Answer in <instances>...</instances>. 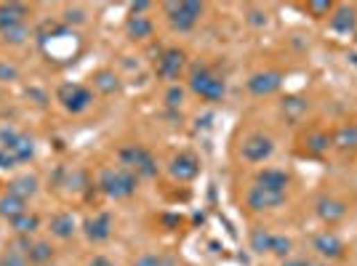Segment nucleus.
I'll return each mask as SVG.
<instances>
[{"label": "nucleus", "instance_id": "9b49d317", "mask_svg": "<svg viewBox=\"0 0 357 266\" xmlns=\"http://www.w3.org/2000/svg\"><path fill=\"white\" fill-rule=\"evenodd\" d=\"M280 85H283V75L280 72H256L248 80V91L254 96H272Z\"/></svg>", "mask_w": 357, "mask_h": 266}, {"label": "nucleus", "instance_id": "20e7f679", "mask_svg": "<svg viewBox=\"0 0 357 266\" xmlns=\"http://www.w3.org/2000/svg\"><path fill=\"white\" fill-rule=\"evenodd\" d=\"M189 88H192V94L195 96H200L203 101H221L224 96V91H227V85L221 80L216 72H211L208 66H198L192 75H189Z\"/></svg>", "mask_w": 357, "mask_h": 266}, {"label": "nucleus", "instance_id": "a211bd4d", "mask_svg": "<svg viewBox=\"0 0 357 266\" xmlns=\"http://www.w3.org/2000/svg\"><path fill=\"white\" fill-rule=\"evenodd\" d=\"M8 192L21 200L35 197V195H37V179L30 176V173H27V176H19V179H14V181L8 184Z\"/></svg>", "mask_w": 357, "mask_h": 266}, {"label": "nucleus", "instance_id": "ea45409f", "mask_svg": "<svg viewBox=\"0 0 357 266\" xmlns=\"http://www.w3.org/2000/svg\"><path fill=\"white\" fill-rule=\"evenodd\" d=\"M312 266H317V264H312Z\"/></svg>", "mask_w": 357, "mask_h": 266}, {"label": "nucleus", "instance_id": "393cba45", "mask_svg": "<svg viewBox=\"0 0 357 266\" xmlns=\"http://www.w3.org/2000/svg\"><path fill=\"white\" fill-rule=\"evenodd\" d=\"M272 232H267V229H254V234H251V248L256 250V253H270V248H272Z\"/></svg>", "mask_w": 357, "mask_h": 266}, {"label": "nucleus", "instance_id": "4c0bfd02", "mask_svg": "<svg viewBox=\"0 0 357 266\" xmlns=\"http://www.w3.org/2000/svg\"><path fill=\"white\" fill-rule=\"evenodd\" d=\"M286 266H312V264L304 261V258H299V261H286Z\"/></svg>", "mask_w": 357, "mask_h": 266}, {"label": "nucleus", "instance_id": "5701e85b", "mask_svg": "<svg viewBox=\"0 0 357 266\" xmlns=\"http://www.w3.org/2000/svg\"><path fill=\"white\" fill-rule=\"evenodd\" d=\"M11 224V229L17 234H33V232H37V227H40V218L35 216V213H21V216H17L14 221H8Z\"/></svg>", "mask_w": 357, "mask_h": 266}, {"label": "nucleus", "instance_id": "4be33fe9", "mask_svg": "<svg viewBox=\"0 0 357 266\" xmlns=\"http://www.w3.org/2000/svg\"><path fill=\"white\" fill-rule=\"evenodd\" d=\"M125 30H128V35H131L134 40H144V37L153 35V21L147 17H128Z\"/></svg>", "mask_w": 357, "mask_h": 266}, {"label": "nucleus", "instance_id": "ddd939ff", "mask_svg": "<svg viewBox=\"0 0 357 266\" xmlns=\"http://www.w3.org/2000/svg\"><path fill=\"white\" fill-rule=\"evenodd\" d=\"M24 17H27V6L24 3H3L0 6V35L21 27Z\"/></svg>", "mask_w": 357, "mask_h": 266}, {"label": "nucleus", "instance_id": "6e6552de", "mask_svg": "<svg viewBox=\"0 0 357 266\" xmlns=\"http://www.w3.org/2000/svg\"><path fill=\"white\" fill-rule=\"evenodd\" d=\"M184 64H187V56H184V51L179 48H166L160 56H157V62H155V75L160 78V80H179V75L184 72Z\"/></svg>", "mask_w": 357, "mask_h": 266}, {"label": "nucleus", "instance_id": "c756f323", "mask_svg": "<svg viewBox=\"0 0 357 266\" xmlns=\"http://www.w3.org/2000/svg\"><path fill=\"white\" fill-rule=\"evenodd\" d=\"M24 37H27V27L21 24L17 30H8V33H3V40L6 43H11V46H19V43H24Z\"/></svg>", "mask_w": 357, "mask_h": 266}, {"label": "nucleus", "instance_id": "dca6fc26", "mask_svg": "<svg viewBox=\"0 0 357 266\" xmlns=\"http://www.w3.org/2000/svg\"><path fill=\"white\" fill-rule=\"evenodd\" d=\"M21 213H27V200L17 197V195H3L0 197V216L8 218V221H14L17 216H21Z\"/></svg>", "mask_w": 357, "mask_h": 266}, {"label": "nucleus", "instance_id": "f3484780", "mask_svg": "<svg viewBox=\"0 0 357 266\" xmlns=\"http://www.w3.org/2000/svg\"><path fill=\"white\" fill-rule=\"evenodd\" d=\"M355 24H357V14H355V8H349V6H341L339 11L331 17V27L336 30V33H352L355 30Z\"/></svg>", "mask_w": 357, "mask_h": 266}, {"label": "nucleus", "instance_id": "473e14b6", "mask_svg": "<svg viewBox=\"0 0 357 266\" xmlns=\"http://www.w3.org/2000/svg\"><path fill=\"white\" fill-rule=\"evenodd\" d=\"M64 21H67V24H83L85 14L80 8H67V11H64Z\"/></svg>", "mask_w": 357, "mask_h": 266}, {"label": "nucleus", "instance_id": "2eb2a0df", "mask_svg": "<svg viewBox=\"0 0 357 266\" xmlns=\"http://www.w3.org/2000/svg\"><path fill=\"white\" fill-rule=\"evenodd\" d=\"M315 250L325 258H341L344 256V242L333 232H325L315 240Z\"/></svg>", "mask_w": 357, "mask_h": 266}, {"label": "nucleus", "instance_id": "f8f14e48", "mask_svg": "<svg viewBox=\"0 0 357 266\" xmlns=\"http://www.w3.org/2000/svg\"><path fill=\"white\" fill-rule=\"evenodd\" d=\"M83 232L91 242H104V240H110V234H112V216H110V213H96V216L88 218L83 224Z\"/></svg>", "mask_w": 357, "mask_h": 266}, {"label": "nucleus", "instance_id": "39448f33", "mask_svg": "<svg viewBox=\"0 0 357 266\" xmlns=\"http://www.w3.org/2000/svg\"><path fill=\"white\" fill-rule=\"evenodd\" d=\"M0 150H6L17 163H27L35 157V141L27 133L0 131Z\"/></svg>", "mask_w": 357, "mask_h": 266}, {"label": "nucleus", "instance_id": "c9c22d12", "mask_svg": "<svg viewBox=\"0 0 357 266\" xmlns=\"http://www.w3.org/2000/svg\"><path fill=\"white\" fill-rule=\"evenodd\" d=\"M14 166H17V160L6 150H0V168H14Z\"/></svg>", "mask_w": 357, "mask_h": 266}, {"label": "nucleus", "instance_id": "9d476101", "mask_svg": "<svg viewBox=\"0 0 357 266\" xmlns=\"http://www.w3.org/2000/svg\"><path fill=\"white\" fill-rule=\"evenodd\" d=\"M168 170L176 181H192V179L200 173V163H198V157H195V154L182 152V154H176V157L171 160Z\"/></svg>", "mask_w": 357, "mask_h": 266}, {"label": "nucleus", "instance_id": "b1692460", "mask_svg": "<svg viewBox=\"0 0 357 266\" xmlns=\"http://www.w3.org/2000/svg\"><path fill=\"white\" fill-rule=\"evenodd\" d=\"M320 216L328 221V224H333V221H339L341 216H344V205L341 202H336V200H320Z\"/></svg>", "mask_w": 357, "mask_h": 266}, {"label": "nucleus", "instance_id": "6ab92c4d", "mask_svg": "<svg viewBox=\"0 0 357 266\" xmlns=\"http://www.w3.org/2000/svg\"><path fill=\"white\" fill-rule=\"evenodd\" d=\"M75 229H78V224H75L72 213H59V216L51 218V234L59 240H69L75 234Z\"/></svg>", "mask_w": 357, "mask_h": 266}, {"label": "nucleus", "instance_id": "1a4fd4ad", "mask_svg": "<svg viewBox=\"0 0 357 266\" xmlns=\"http://www.w3.org/2000/svg\"><path fill=\"white\" fill-rule=\"evenodd\" d=\"M248 208L251 211H275V208H280L283 202H286V195L283 192H270V189H264V186H251L248 189Z\"/></svg>", "mask_w": 357, "mask_h": 266}, {"label": "nucleus", "instance_id": "a878e982", "mask_svg": "<svg viewBox=\"0 0 357 266\" xmlns=\"http://www.w3.org/2000/svg\"><path fill=\"white\" fill-rule=\"evenodd\" d=\"M304 8H306V14H309V17L323 19L333 11V3H331V0H306Z\"/></svg>", "mask_w": 357, "mask_h": 266}, {"label": "nucleus", "instance_id": "7c9ffc66", "mask_svg": "<svg viewBox=\"0 0 357 266\" xmlns=\"http://www.w3.org/2000/svg\"><path fill=\"white\" fill-rule=\"evenodd\" d=\"M134 266H171V261H168V258H163V256H155V253H150V256H141Z\"/></svg>", "mask_w": 357, "mask_h": 266}, {"label": "nucleus", "instance_id": "c85d7f7f", "mask_svg": "<svg viewBox=\"0 0 357 266\" xmlns=\"http://www.w3.org/2000/svg\"><path fill=\"white\" fill-rule=\"evenodd\" d=\"M270 253H275V256H280V258H286L290 253V240L288 237H280V234H275L272 237V248H270Z\"/></svg>", "mask_w": 357, "mask_h": 266}, {"label": "nucleus", "instance_id": "f03ea898", "mask_svg": "<svg viewBox=\"0 0 357 266\" xmlns=\"http://www.w3.org/2000/svg\"><path fill=\"white\" fill-rule=\"evenodd\" d=\"M163 11H166V17H168L173 30L189 33L200 21V17H203V3H198V0H179V3H166Z\"/></svg>", "mask_w": 357, "mask_h": 266}, {"label": "nucleus", "instance_id": "4468645a", "mask_svg": "<svg viewBox=\"0 0 357 266\" xmlns=\"http://www.w3.org/2000/svg\"><path fill=\"white\" fill-rule=\"evenodd\" d=\"M288 184H290L288 173L280 170V168H264V170L256 176V186H264V189H270V192H283V195H286Z\"/></svg>", "mask_w": 357, "mask_h": 266}, {"label": "nucleus", "instance_id": "58836bf2", "mask_svg": "<svg viewBox=\"0 0 357 266\" xmlns=\"http://www.w3.org/2000/svg\"><path fill=\"white\" fill-rule=\"evenodd\" d=\"M259 17H261V14H256V11H254V14H251V21H254V24H261L264 19H259Z\"/></svg>", "mask_w": 357, "mask_h": 266}, {"label": "nucleus", "instance_id": "aec40b11", "mask_svg": "<svg viewBox=\"0 0 357 266\" xmlns=\"http://www.w3.org/2000/svg\"><path fill=\"white\" fill-rule=\"evenodd\" d=\"M94 85H96V91H99V94L112 96V94H118L120 78L115 75V72H110V69H102V72H96V75H94Z\"/></svg>", "mask_w": 357, "mask_h": 266}, {"label": "nucleus", "instance_id": "412c9836", "mask_svg": "<svg viewBox=\"0 0 357 266\" xmlns=\"http://www.w3.org/2000/svg\"><path fill=\"white\" fill-rule=\"evenodd\" d=\"M53 258V248L51 242H35L27 248V261L35 266H46Z\"/></svg>", "mask_w": 357, "mask_h": 266}, {"label": "nucleus", "instance_id": "423d86ee", "mask_svg": "<svg viewBox=\"0 0 357 266\" xmlns=\"http://www.w3.org/2000/svg\"><path fill=\"white\" fill-rule=\"evenodd\" d=\"M56 96L62 101V107H64L67 112H72V115H80V112H85V109L94 104V94L80 83H64L59 88Z\"/></svg>", "mask_w": 357, "mask_h": 266}, {"label": "nucleus", "instance_id": "2f4dec72", "mask_svg": "<svg viewBox=\"0 0 357 266\" xmlns=\"http://www.w3.org/2000/svg\"><path fill=\"white\" fill-rule=\"evenodd\" d=\"M182 99H184V91H182L179 85H171L168 94H166V104H168V107H179Z\"/></svg>", "mask_w": 357, "mask_h": 266}, {"label": "nucleus", "instance_id": "72a5a7b5", "mask_svg": "<svg viewBox=\"0 0 357 266\" xmlns=\"http://www.w3.org/2000/svg\"><path fill=\"white\" fill-rule=\"evenodd\" d=\"M283 109H286V112H290V115L296 117L299 115V112H304L306 109V104L302 99H288L286 101V104H283Z\"/></svg>", "mask_w": 357, "mask_h": 266}, {"label": "nucleus", "instance_id": "f704fd0d", "mask_svg": "<svg viewBox=\"0 0 357 266\" xmlns=\"http://www.w3.org/2000/svg\"><path fill=\"white\" fill-rule=\"evenodd\" d=\"M0 80H17V66L0 64Z\"/></svg>", "mask_w": 357, "mask_h": 266}, {"label": "nucleus", "instance_id": "7ed1b4c3", "mask_svg": "<svg viewBox=\"0 0 357 266\" xmlns=\"http://www.w3.org/2000/svg\"><path fill=\"white\" fill-rule=\"evenodd\" d=\"M120 163L125 170H131L134 176H144V179H153L157 176V163H155L153 152L147 150V147H141V144H131V147H123L120 150Z\"/></svg>", "mask_w": 357, "mask_h": 266}, {"label": "nucleus", "instance_id": "f257e3e1", "mask_svg": "<svg viewBox=\"0 0 357 266\" xmlns=\"http://www.w3.org/2000/svg\"><path fill=\"white\" fill-rule=\"evenodd\" d=\"M99 186H102V192L107 197L125 200L137 192L139 179L125 168H107L102 173V179H99Z\"/></svg>", "mask_w": 357, "mask_h": 266}, {"label": "nucleus", "instance_id": "bb28decb", "mask_svg": "<svg viewBox=\"0 0 357 266\" xmlns=\"http://www.w3.org/2000/svg\"><path fill=\"white\" fill-rule=\"evenodd\" d=\"M30 261H27V250H6L3 256H0V266H27Z\"/></svg>", "mask_w": 357, "mask_h": 266}, {"label": "nucleus", "instance_id": "cd10ccee", "mask_svg": "<svg viewBox=\"0 0 357 266\" xmlns=\"http://www.w3.org/2000/svg\"><path fill=\"white\" fill-rule=\"evenodd\" d=\"M336 144L339 147H357V125H352V128H341L339 136H336Z\"/></svg>", "mask_w": 357, "mask_h": 266}, {"label": "nucleus", "instance_id": "0eeeda50", "mask_svg": "<svg viewBox=\"0 0 357 266\" xmlns=\"http://www.w3.org/2000/svg\"><path fill=\"white\" fill-rule=\"evenodd\" d=\"M272 152H275V141L270 136H264V133H251L240 144V157L245 163H264V160L272 157Z\"/></svg>", "mask_w": 357, "mask_h": 266}, {"label": "nucleus", "instance_id": "e433bc0d", "mask_svg": "<svg viewBox=\"0 0 357 266\" xmlns=\"http://www.w3.org/2000/svg\"><path fill=\"white\" fill-rule=\"evenodd\" d=\"M85 266H115V264H112L110 258H104V256H96L94 261H88V264H85Z\"/></svg>", "mask_w": 357, "mask_h": 266}]
</instances>
